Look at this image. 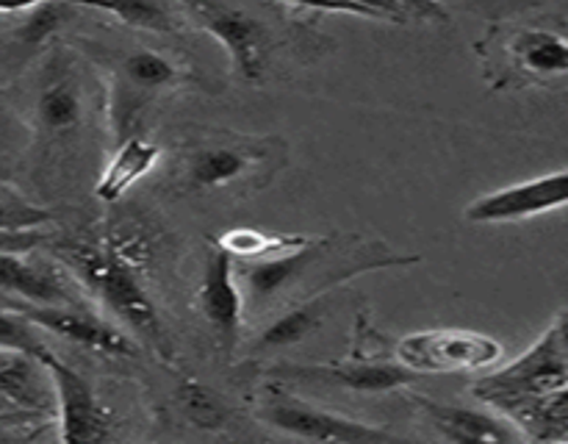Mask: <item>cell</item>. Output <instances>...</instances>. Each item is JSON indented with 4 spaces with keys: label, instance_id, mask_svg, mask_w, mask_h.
<instances>
[{
    "label": "cell",
    "instance_id": "cell-1",
    "mask_svg": "<svg viewBox=\"0 0 568 444\" xmlns=\"http://www.w3.org/2000/svg\"><path fill=\"white\" fill-rule=\"evenodd\" d=\"M125 244L128 236H109L103 244H70L61 248V259L128 331L136 333L161 359L170 361L175 355L172 339L159 309L139 281Z\"/></svg>",
    "mask_w": 568,
    "mask_h": 444
},
{
    "label": "cell",
    "instance_id": "cell-2",
    "mask_svg": "<svg viewBox=\"0 0 568 444\" xmlns=\"http://www.w3.org/2000/svg\"><path fill=\"white\" fill-rule=\"evenodd\" d=\"M286 153L281 139L247 137V133H220L200 139L186 148L178 161V181L192 192H222L244 181H253L272 155Z\"/></svg>",
    "mask_w": 568,
    "mask_h": 444
},
{
    "label": "cell",
    "instance_id": "cell-3",
    "mask_svg": "<svg viewBox=\"0 0 568 444\" xmlns=\"http://www.w3.org/2000/svg\"><path fill=\"white\" fill-rule=\"evenodd\" d=\"M568 386V350L558 327H549L525 355L491 375L480 377L471 394L503 411L505 405L527 397H544Z\"/></svg>",
    "mask_w": 568,
    "mask_h": 444
},
{
    "label": "cell",
    "instance_id": "cell-4",
    "mask_svg": "<svg viewBox=\"0 0 568 444\" xmlns=\"http://www.w3.org/2000/svg\"><path fill=\"white\" fill-rule=\"evenodd\" d=\"M394 355L419 375H458L497 364L505 347L488 333L477 331H419L397 339Z\"/></svg>",
    "mask_w": 568,
    "mask_h": 444
},
{
    "label": "cell",
    "instance_id": "cell-5",
    "mask_svg": "<svg viewBox=\"0 0 568 444\" xmlns=\"http://www.w3.org/2000/svg\"><path fill=\"white\" fill-rule=\"evenodd\" d=\"M258 420L266 422L275 431L294 438H308V442H338V444H369V442H394L397 433L383 431V427L366 425V422L349 420L336 411L316 408L297 397L270 389L261 403Z\"/></svg>",
    "mask_w": 568,
    "mask_h": 444
},
{
    "label": "cell",
    "instance_id": "cell-6",
    "mask_svg": "<svg viewBox=\"0 0 568 444\" xmlns=\"http://www.w3.org/2000/svg\"><path fill=\"white\" fill-rule=\"evenodd\" d=\"M48 370L53 383L55 408H59V436L61 442H105L111 438V414L100 397L94 394L92 383L61 361L53 350L39 359Z\"/></svg>",
    "mask_w": 568,
    "mask_h": 444
},
{
    "label": "cell",
    "instance_id": "cell-7",
    "mask_svg": "<svg viewBox=\"0 0 568 444\" xmlns=\"http://www.w3.org/2000/svg\"><path fill=\"white\" fill-rule=\"evenodd\" d=\"M181 3L192 11L197 26L227 50L239 78L250 83L261 81L266 70V56H270V39L255 17L242 9L211 3V0H181Z\"/></svg>",
    "mask_w": 568,
    "mask_h": 444
},
{
    "label": "cell",
    "instance_id": "cell-8",
    "mask_svg": "<svg viewBox=\"0 0 568 444\" xmlns=\"http://www.w3.org/2000/svg\"><path fill=\"white\" fill-rule=\"evenodd\" d=\"M564 205H568V170H558L483 194L464 211V220L471 225H505L532 220Z\"/></svg>",
    "mask_w": 568,
    "mask_h": 444
},
{
    "label": "cell",
    "instance_id": "cell-9",
    "mask_svg": "<svg viewBox=\"0 0 568 444\" xmlns=\"http://www.w3.org/2000/svg\"><path fill=\"white\" fill-rule=\"evenodd\" d=\"M197 309L216 333V342L225 347V353H231L242 336L244 294L242 283L236 281L233 255L225 253L216 242L205 250L203 275L197 283Z\"/></svg>",
    "mask_w": 568,
    "mask_h": 444
},
{
    "label": "cell",
    "instance_id": "cell-10",
    "mask_svg": "<svg viewBox=\"0 0 568 444\" xmlns=\"http://www.w3.org/2000/svg\"><path fill=\"white\" fill-rule=\"evenodd\" d=\"M6 309L17 311L26 320L42 331L55 333V336L67 339L72 344L94 350L103 355H133L136 344L131 342L125 331H120L111 322L100 320L98 314L87 311L83 305H33V303H17V300H6Z\"/></svg>",
    "mask_w": 568,
    "mask_h": 444
},
{
    "label": "cell",
    "instance_id": "cell-11",
    "mask_svg": "<svg viewBox=\"0 0 568 444\" xmlns=\"http://www.w3.org/2000/svg\"><path fill=\"white\" fill-rule=\"evenodd\" d=\"M28 253H0V297L33 305H83L64 266Z\"/></svg>",
    "mask_w": 568,
    "mask_h": 444
},
{
    "label": "cell",
    "instance_id": "cell-12",
    "mask_svg": "<svg viewBox=\"0 0 568 444\" xmlns=\"http://www.w3.org/2000/svg\"><path fill=\"white\" fill-rule=\"evenodd\" d=\"M281 375L294 377V381L353 389V392L364 394L397 392V389L410 386V383H416L422 377L419 372L408 370V366L399 364V361L364 359V355H353V359L347 361H333V364L286 366V370H281Z\"/></svg>",
    "mask_w": 568,
    "mask_h": 444
},
{
    "label": "cell",
    "instance_id": "cell-13",
    "mask_svg": "<svg viewBox=\"0 0 568 444\" xmlns=\"http://www.w3.org/2000/svg\"><path fill=\"white\" fill-rule=\"evenodd\" d=\"M416 405L438 431V436L455 444H503V442H521L527 438L521 427L510 416L486 414L477 408H464V405L438 403L427 394H416Z\"/></svg>",
    "mask_w": 568,
    "mask_h": 444
},
{
    "label": "cell",
    "instance_id": "cell-14",
    "mask_svg": "<svg viewBox=\"0 0 568 444\" xmlns=\"http://www.w3.org/2000/svg\"><path fill=\"white\" fill-rule=\"evenodd\" d=\"M508 53L525 75L547 81L568 75V37L547 28H519L510 37Z\"/></svg>",
    "mask_w": 568,
    "mask_h": 444
},
{
    "label": "cell",
    "instance_id": "cell-15",
    "mask_svg": "<svg viewBox=\"0 0 568 444\" xmlns=\"http://www.w3.org/2000/svg\"><path fill=\"white\" fill-rule=\"evenodd\" d=\"M161 159V148L155 142L144 137H128L125 142L116 144L114 155H111L109 167L103 170V175L98 178V186L94 194L105 203H116L122 200V194L133 186L136 181H142Z\"/></svg>",
    "mask_w": 568,
    "mask_h": 444
},
{
    "label": "cell",
    "instance_id": "cell-16",
    "mask_svg": "<svg viewBox=\"0 0 568 444\" xmlns=\"http://www.w3.org/2000/svg\"><path fill=\"white\" fill-rule=\"evenodd\" d=\"M83 117L81 87L70 72H53L37 98V122L50 137L75 131Z\"/></svg>",
    "mask_w": 568,
    "mask_h": 444
},
{
    "label": "cell",
    "instance_id": "cell-17",
    "mask_svg": "<svg viewBox=\"0 0 568 444\" xmlns=\"http://www.w3.org/2000/svg\"><path fill=\"white\" fill-rule=\"evenodd\" d=\"M311 239L314 236H297V233L283 236V233H264L255 231V228H233V231H225L222 236H216L214 242L225 253H231L233 259L264 261L275 259V255L294 253V250H303Z\"/></svg>",
    "mask_w": 568,
    "mask_h": 444
},
{
    "label": "cell",
    "instance_id": "cell-18",
    "mask_svg": "<svg viewBox=\"0 0 568 444\" xmlns=\"http://www.w3.org/2000/svg\"><path fill=\"white\" fill-rule=\"evenodd\" d=\"M327 309V292L316 294V297H308L297 309L286 311L283 316H277L258 339L261 350H281L288 347V344H297L303 339H308L316 327L325 320Z\"/></svg>",
    "mask_w": 568,
    "mask_h": 444
},
{
    "label": "cell",
    "instance_id": "cell-19",
    "mask_svg": "<svg viewBox=\"0 0 568 444\" xmlns=\"http://www.w3.org/2000/svg\"><path fill=\"white\" fill-rule=\"evenodd\" d=\"M122 83H128L136 92H159V89L178 87L183 81V70L172 64L166 56L155 50H136V53L122 59Z\"/></svg>",
    "mask_w": 568,
    "mask_h": 444
},
{
    "label": "cell",
    "instance_id": "cell-20",
    "mask_svg": "<svg viewBox=\"0 0 568 444\" xmlns=\"http://www.w3.org/2000/svg\"><path fill=\"white\" fill-rule=\"evenodd\" d=\"M61 3L109 11V14H114L116 20H122L125 26L142 28V31H175V22H172L170 11H166L159 0H61Z\"/></svg>",
    "mask_w": 568,
    "mask_h": 444
},
{
    "label": "cell",
    "instance_id": "cell-21",
    "mask_svg": "<svg viewBox=\"0 0 568 444\" xmlns=\"http://www.w3.org/2000/svg\"><path fill=\"white\" fill-rule=\"evenodd\" d=\"M178 403H181L183 416H186L192 425L205 427V431H214L227 422V405L214 389L203 386L197 381H183L178 386Z\"/></svg>",
    "mask_w": 568,
    "mask_h": 444
},
{
    "label": "cell",
    "instance_id": "cell-22",
    "mask_svg": "<svg viewBox=\"0 0 568 444\" xmlns=\"http://www.w3.org/2000/svg\"><path fill=\"white\" fill-rule=\"evenodd\" d=\"M50 220H53V211L28 203L26 198L0 186V228H9V231H28V228L48 225Z\"/></svg>",
    "mask_w": 568,
    "mask_h": 444
},
{
    "label": "cell",
    "instance_id": "cell-23",
    "mask_svg": "<svg viewBox=\"0 0 568 444\" xmlns=\"http://www.w3.org/2000/svg\"><path fill=\"white\" fill-rule=\"evenodd\" d=\"M358 3L375 9L388 22H405L408 17H419V20L444 17V9L436 0H358Z\"/></svg>",
    "mask_w": 568,
    "mask_h": 444
},
{
    "label": "cell",
    "instance_id": "cell-24",
    "mask_svg": "<svg viewBox=\"0 0 568 444\" xmlns=\"http://www.w3.org/2000/svg\"><path fill=\"white\" fill-rule=\"evenodd\" d=\"M275 3L303 6V9H316V11H333V14H355V17H369V20H383L375 9L358 3V0H275Z\"/></svg>",
    "mask_w": 568,
    "mask_h": 444
},
{
    "label": "cell",
    "instance_id": "cell-25",
    "mask_svg": "<svg viewBox=\"0 0 568 444\" xmlns=\"http://www.w3.org/2000/svg\"><path fill=\"white\" fill-rule=\"evenodd\" d=\"M50 242V233L42 228H28V231H9L0 228V253H28Z\"/></svg>",
    "mask_w": 568,
    "mask_h": 444
},
{
    "label": "cell",
    "instance_id": "cell-26",
    "mask_svg": "<svg viewBox=\"0 0 568 444\" xmlns=\"http://www.w3.org/2000/svg\"><path fill=\"white\" fill-rule=\"evenodd\" d=\"M555 327H558L560 339H564V344H566V350H568V311H564V314L558 316V322H555Z\"/></svg>",
    "mask_w": 568,
    "mask_h": 444
},
{
    "label": "cell",
    "instance_id": "cell-27",
    "mask_svg": "<svg viewBox=\"0 0 568 444\" xmlns=\"http://www.w3.org/2000/svg\"><path fill=\"white\" fill-rule=\"evenodd\" d=\"M560 442H568V427L564 431V436H560Z\"/></svg>",
    "mask_w": 568,
    "mask_h": 444
}]
</instances>
